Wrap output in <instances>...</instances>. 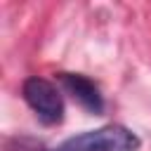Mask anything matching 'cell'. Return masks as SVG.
<instances>
[{
	"instance_id": "obj_1",
	"label": "cell",
	"mask_w": 151,
	"mask_h": 151,
	"mask_svg": "<svg viewBox=\"0 0 151 151\" xmlns=\"http://www.w3.org/2000/svg\"><path fill=\"white\" fill-rule=\"evenodd\" d=\"M139 137L125 125H101L97 130H87L73 134L61 144L59 151H137Z\"/></svg>"
},
{
	"instance_id": "obj_2",
	"label": "cell",
	"mask_w": 151,
	"mask_h": 151,
	"mask_svg": "<svg viewBox=\"0 0 151 151\" xmlns=\"http://www.w3.org/2000/svg\"><path fill=\"white\" fill-rule=\"evenodd\" d=\"M21 94H24V101L28 104V109L38 116L40 123L59 125L64 120V97H61V90L54 83H50L47 78H40V76L26 78L24 85H21Z\"/></svg>"
},
{
	"instance_id": "obj_3",
	"label": "cell",
	"mask_w": 151,
	"mask_h": 151,
	"mask_svg": "<svg viewBox=\"0 0 151 151\" xmlns=\"http://www.w3.org/2000/svg\"><path fill=\"white\" fill-rule=\"evenodd\" d=\"M61 87L90 113H101L104 111V97L99 92V87L87 78V76H80V73H61Z\"/></svg>"
}]
</instances>
